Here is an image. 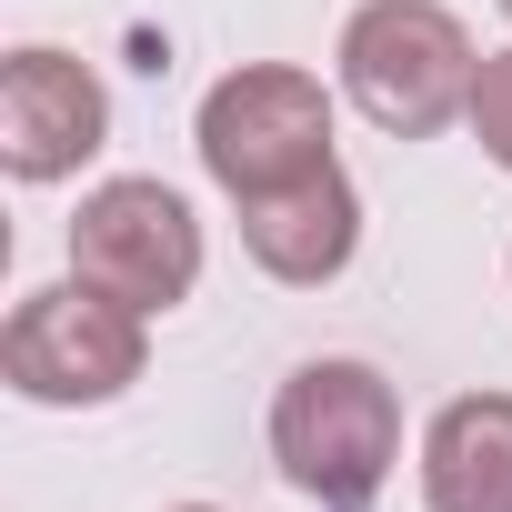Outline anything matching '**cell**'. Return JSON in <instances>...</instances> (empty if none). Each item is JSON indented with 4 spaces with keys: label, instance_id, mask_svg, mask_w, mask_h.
<instances>
[{
    "label": "cell",
    "instance_id": "cell-1",
    "mask_svg": "<svg viewBox=\"0 0 512 512\" xmlns=\"http://www.w3.org/2000/svg\"><path fill=\"white\" fill-rule=\"evenodd\" d=\"M272 462L302 502L372 512L392 462H402V392L382 382V362H362V352L292 362L272 392Z\"/></svg>",
    "mask_w": 512,
    "mask_h": 512
},
{
    "label": "cell",
    "instance_id": "cell-2",
    "mask_svg": "<svg viewBox=\"0 0 512 512\" xmlns=\"http://www.w3.org/2000/svg\"><path fill=\"white\" fill-rule=\"evenodd\" d=\"M342 101L382 131V141H432L472 111V31L442 11V0H362L342 21Z\"/></svg>",
    "mask_w": 512,
    "mask_h": 512
},
{
    "label": "cell",
    "instance_id": "cell-3",
    "mask_svg": "<svg viewBox=\"0 0 512 512\" xmlns=\"http://www.w3.org/2000/svg\"><path fill=\"white\" fill-rule=\"evenodd\" d=\"M151 372V312L111 302L101 282H41L0 322V382L41 412H101Z\"/></svg>",
    "mask_w": 512,
    "mask_h": 512
},
{
    "label": "cell",
    "instance_id": "cell-4",
    "mask_svg": "<svg viewBox=\"0 0 512 512\" xmlns=\"http://www.w3.org/2000/svg\"><path fill=\"white\" fill-rule=\"evenodd\" d=\"M191 141H201V171L231 201H262V191L312 181L332 161V91L302 61H241V71H221L201 91Z\"/></svg>",
    "mask_w": 512,
    "mask_h": 512
},
{
    "label": "cell",
    "instance_id": "cell-5",
    "mask_svg": "<svg viewBox=\"0 0 512 512\" xmlns=\"http://www.w3.org/2000/svg\"><path fill=\"white\" fill-rule=\"evenodd\" d=\"M71 272L161 322V312H181L201 292V211L151 171L91 181L81 211H71Z\"/></svg>",
    "mask_w": 512,
    "mask_h": 512
},
{
    "label": "cell",
    "instance_id": "cell-6",
    "mask_svg": "<svg viewBox=\"0 0 512 512\" xmlns=\"http://www.w3.org/2000/svg\"><path fill=\"white\" fill-rule=\"evenodd\" d=\"M111 141V91L81 51H51V41H21L0 61V171L21 191H51L71 181L81 161H101Z\"/></svg>",
    "mask_w": 512,
    "mask_h": 512
},
{
    "label": "cell",
    "instance_id": "cell-7",
    "mask_svg": "<svg viewBox=\"0 0 512 512\" xmlns=\"http://www.w3.org/2000/svg\"><path fill=\"white\" fill-rule=\"evenodd\" d=\"M241 211V251H251V272L282 282V292H322L352 272V251H362V191L342 161H322L312 181H282L262 201H231Z\"/></svg>",
    "mask_w": 512,
    "mask_h": 512
},
{
    "label": "cell",
    "instance_id": "cell-8",
    "mask_svg": "<svg viewBox=\"0 0 512 512\" xmlns=\"http://www.w3.org/2000/svg\"><path fill=\"white\" fill-rule=\"evenodd\" d=\"M422 512H512V392H452L422 422Z\"/></svg>",
    "mask_w": 512,
    "mask_h": 512
},
{
    "label": "cell",
    "instance_id": "cell-9",
    "mask_svg": "<svg viewBox=\"0 0 512 512\" xmlns=\"http://www.w3.org/2000/svg\"><path fill=\"white\" fill-rule=\"evenodd\" d=\"M472 141H482V161L492 171H512V41L502 51H482V71H472Z\"/></svg>",
    "mask_w": 512,
    "mask_h": 512
},
{
    "label": "cell",
    "instance_id": "cell-10",
    "mask_svg": "<svg viewBox=\"0 0 512 512\" xmlns=\"http://www.w3.org/2000/svg\"><path fill=\"white\" fill-rule=\"evenodd\" d=\"M171 512H221V502H171Z\"/></svg>",
    "mask_w": 512,
    "mask_h": 512
},
{
    "label": "cell",
    "instance_id": "cell-11",
    "mask_svg": "<svg viewBox=\"0 0 512 512\" xmlns=\"http://www.w3.org/2000/svg\"><path fill=\"white\" fill-rule=\"evenodd\" d=\"M502 21H512V0H502Z\"/></svg>",
    "mask_w": 512,
    "mask_h": 512
}]
</instances>
